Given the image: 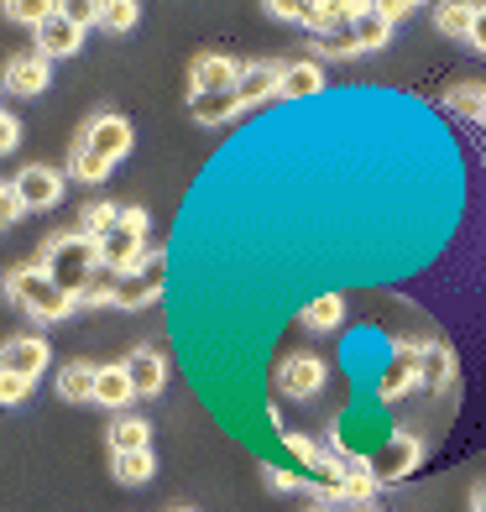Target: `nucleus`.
Here are the masks:
<instances>
[{
    "instance_id": "37998d69",
    "label": "nucleus",
    "mask_w": 486,
    "mask_h": 512,
    "mask_svg": "<svg viewBox=\"0 0 486 512\" xmlns=\"http://www.w3.org/2000/svg\"><path fill=\"white\" fill-rule=\"evenodd\" d=\"M178 512H189V507H178Z\"/></svg>"
},
{
    "instance_id": "c03bdc74",
    "label": "nucleus",
    "mask_w": 486,
    "mask_h": 512,
    "mask_svg": "<svg viewBox=\"0 0 486 512\" xmlns=\"http://www.w3.org/2000/svg\"><path fill=\"white\" fill-rule=\"evenodd\" d=\"M366 512H372V507H366Z\"/></svg>"
},
{
    "instance_id": "20e7f679",
    "label": "nucleus",
    "mask_w": 486,
    "mask_h": 512,
    "mask_svg": "<svg viewBox=\"0 0 486 512\" xmlns=\"http://www.w3.org/2000/svg\"><path fill=\"white\" fill-rule=\"evenodd\" d=\"M84 27H89V21L79 16V6H58L48 21H42V27H37V53L42 58H74L79 48H84Z\"/></svg>"
},
{
    "instance_id": "4c0bfd02",
    "label": "nucleus",
    "mask_w": 486,
    "mask_h": 512,
    "mask_svg": "<svg viewBox=\"0 0 486 512\" xmlns=\"http://www.w3.org/2000/svg\"><path fill=\"white\" fill-rule=\"evenodd\" d=\"M16 142H21V121L6 110V115H0V152H16Z\"/></svg>"
},
{
    "instance_id": "0eeeda50",
    "label": "nucleus",
    "mask_w": 486,
    "mask_h": 512,
    "mask_svg": "<svg viewBox=\"0 0 486 512\" xmlns=\"http://www.w3.org/2000/svg\"><path fill=\"white\" fill-rule=\"evenodd\" d=\"M241 68H246V63L225 58V53H199V58L189 63V100H194V95H236Z\"/></svg>"
},
{
    "instance_id": "393cba45",
    "label": "nucleus",
    "mask_w": 486,
    "mask_h": 512,
    "mask_svg": "<svg viewBox=\"0 0 486 512\" xmlns=\"http://www.w3.org/2000/svg\"><path fill=\"white\" fill-rule=\"evenodd\" d=\"M445 105H450L455 115H471V121H486V84L466 79V84L445 89Z\"/></svg>"
},
{
    "instance_id": "a878e982",
    "label": "nucleus",
    "mask_w": 486,
    "mask_h": 512,
    "mask_svg": "<svg viewBox=\"0 0 486 512\" xmlns=\"http://www.w3.org/2000/svg\"><path fill=\"white\" fill-rule=\"evenodd\" d=\"M68 178H79V183H105V178H110V162L95 157L84 142H74V152H68Z\"/></svg>"
},
{
    "instance_id": "2f4dec72",
    "label": "nucleus",
    "mask_w": 486,
    "mask_h": 512,
    "mask_svg": "<svg viewBox=\"0 0 486 512\" xmlns=\"http://www.w3.org/2000/svg\"><path fill=\"white\" fill-rule=\"evenodd\" d=\"M115 225H121V209H115V204H84V215H79V230H84V236L105 241Z\"/></svg>"
},
{
    "instance_id": "a19ab883",
    "label": "nucleus",
    "mask_w": 486,
    "mask_h": 512,
    "mask_svg": "<svg viewBox=\"0 0 486 512\" xmlns=\"http://www.w3.org/2000/svg\"><path fill=\"white\" fill-rule=\"evenodd\" d=\"M471 512H486V481L471 486Z\"/></svg>"
},
{
    "instance_id": "2eb2a0df",
    "label": "nucleus",
    "mask_w": 486,
    "mask_h": 512,
    "mask_svg": "<svg viewBox=\"0 0 486 512\" xmlns=\"http://www.w3.org/2000/svg\"><path fill=\"white\" fill-rule=\"evenodd\" d=\"M48 89V58L42 53H21L6 63V95H42Z\"/></svg>"
},
{
    "instance_id": "c9c22d12",
    "label": "nucleus",
    "mask_w": 486,
    "mask_h": 512,
    "mask_svg": "<svg viewBox=\"0 0 486 512\" xmlns=\"http://www.w3.org/2000/svg\"><path fill=\"white\" fill-rule=\"evenodd\" d=\"M21 215H27V204H21L16 183H6V189H0V225H16Z\"/></svg>"
},
{
    "instance_id": "473e14b6",
    "label": "nucleus",
    "mask_w": 486,
    "mask_h": 512,
    "mask_svg": "<svg viewBox=\"0 0 486 512\" xmlns=\"http://www.w3.org/2000/svg\"><path fill=\"white\" fill-rule=\"evenodd\" d=\"M53 11H58V0H6V16H11V21H27L32 32H37Z\"/></svg>"
},
{
    "instance_id": "7ed1b4c3",
    "label": "nucleus",
    "mask_w": 486,
    "mask_h": 512,
    "mask_svg": "<svg viewBox=\"0 0 486 512\" xmlns=\"http://www.w3.org/2000/svg\"><path fill=\"white\" fill-rule=\"evenodd\" d=\"M100 256H105V267L110 272H136L147 262V209L142 204H126L121 209V225L110 230V236L100 241Z\"/></svg>"
},
{
    "instance_id": "58836bf2",
    "label": "nucleus",
    "mask_w": 486,
    "mask_h": 512,
    "mask_svg": "<svg viewBox=\"0 0 486 512\" xmlns=\"http://www.w3.org/2000/svg\"><path fill=\"white\" fill-rule=\"evenodd\" d=\"M471 48H476V53H486V6L476 11V27H471Z\"/></svg>"
},
{
    "instance_id": "6e6552de",
    "label": "nucleus",
    "mask_w": 486,
    "mask_h": 512,
    "mask_svg": "<svg viewBox=\"0 0 486 512\" xmlns=\"http://www.w3.org/2000/svg\"><path fill=\"white\" fill-rule=\"evenodd\" d=\"M319 387H324V361L319 356L293 351L283 366H277V392H283V398L309 403V398H319Z\"/></svg>"
},
{
    "instance_id": "b1692460",
    "label": "nucleus",
    "mask_w": 486,
    "mask_h": 512,
    "mask_svg": "<svg viewBox=\"0 0 486 512\" xmlns=\"http://www.w3.org/2000/svg\"><path fill=\"white\" fill-rule=\"evenodd\" d=\"M387 37H392V21L382 16V6H366V11L356 16V42H361V53L387 48Z\"/></svg>"
},
{
    "instance_id": "f03ea898",
    "label": "nucleus",
    "mask_w": 486,
    "mask_h": 512,
    "mask_svg": "<svg viewBox=\"0 0 486 512\" xmlns=\"http://www.w3.org/2000/svg\"><path fill=\"white\" fill-rule=\"evenodd\" d=\"M6 293H11L27 314L48 319V324H53V319H68V314L79 309L74 298H68V293H63L37 262H32V267H11V272H6Z\"/></svg>"
},
{
    "instance_id": "5701e85b",
    "label": "nucleus",
    "mask_w": 486,
    "mask_h": 512,
    "mask_svg": "<svg viewBox=\"0 0 486 512\" xmlns=\"http://www.w3.org/2000/svg\"><path fill=\"white\" fill-rule=\"evenodd\" d=\"M476 11H481V6H466V0H450V6H434V27L445 32V37H466V42H471Z\"/></svg>"
},
{
    "instance_id": "ddd939ff",
    "label": "nucleus",
    "mask_w": 486,
    "mask_h": 512,
    "mask_svg": "<svg viewBox=\"0 0 486 512\" xmlns=\"http://www.w3.org/2000/svg\"><path fill=\"white\" fill-rule=\"evenodd\" d=\"M277 84H283V63H246L241 68V84H236V105L241 110H257V105L277 100Z\"/></svg>"
},
{
    "instance_id": "412c9836",
    "label": "nucleus",
    "mask_w": 486,
    "mask_h": 512,
    "mask_svg": "<svg viewBox=\"0 0 486 512\" xmlns=\"http://www.w3.org/2000/svg\"><path fill=\"white\" fill-rule=\"evenodd\" d=\"M152 471H157L152 450H126V455H110V476L121 481V486H142V481H152Z\"/></svg>"
},
{
    "instance_id": "9b49d317",
    "label": "nucleus",
    "mask_w": 486,
    "mask_h": 512,
    "mask_svg": "<svg viewBox=\"0 0 486 512\" xmlns=\"http://www.w3.org/2000/svg\"><path fill=\"white\" fill-rule=\"evenodd\" d=\"M419 439H413V434H403V439H387V445L372 455V460H366V465H372V476H377V486H398L408 471H413V465H419Z\"/></svg>"
},
{
    "instance_id": "a211bd4d",
    "label": "nucleus",
    "mask_w": 486,
    "mask_h": 512,
    "mask_svg": "<svg viewBox=\"0 0 486 512\" xmlns=\"http://www.w3.org/2000/svg\"><path fill=\"white\" fill-rule=\"evenodd\" d=\"M95 387H100V366L89 361H74L58 371V398L63 403H95Z\"/></svg>"
},
{
    "instance_id": "79ce46f5",
    "label": "nucleus",
    "mask_w": 486,
    "mask_h": 512,
    "mask_svg": "<svg viewBox=\"0 0 486 512\" xmlns=\"http://www.w3.org/2000/svg\"><path fill=\"white\" fill-rule=\"evenodd\" d=\"M309 512H324V507H309Z\"/></svg>"
},
{
    "instance_id": "6ab92c4d",
    "label": "nucleus",
    "mask_w": 486,
    "mask_h": 512,
    "mask_svg": "<svg viewBox=\"0 0 486 512\" xmlns=\"http://www.w3.org/2000/svg\"><path fill=\"white\" fill-rule=\"evenodd\" d=\"M126 450H152V424L136 418V413H126V418L110 424V455H126Z\"/></svg>"
},
{
    "instance_id": "4be33fe9",
    "label": "nucleus",
    "mask_w": 486,
    "mask_h": 512,
    "mask_svg": "<svg viewBox=\"0 0 486 512\" xmlns=\"http://www.w3.org/2000/svg\"><path fill=\"white\" fill-rule=\"evenodd\" d=\"M189 115L199 126H225V121H236V115H241V105H236V95H194Z\"/></svg>"
},
{
    "instance_id": "4468645a",
    "label": "nucleus",
    "mask_w": 486,
    "mask_h": 512,
    "mask_svg": "<svg viewBox=\"0 0 486 512\" xmlns=\"http://www.w3.org/2000/svg\"><path fill=\"white\" fill-rule=\"evenodd\" d=\"M131 371V387H136V398H157L162 382H168V361H162V351H152V345H142V351H131L121 361Z\"/></svg>"
},
{
    "instance_id": "aec40b11",
    "label": "nucleus",
    "mask_w": 486,
    "mask_h": 512,
    "mask_svg": "<svg viewBox=\"0 0 486 512\" xmlns=\"http://www.w3.org/2000/svg\"><path fill=\"white\" fill-rule=\"evenodd\" d=\"M95 403H100V408H126V403H136V387H131V371H126V366H100Z\"/></svg>"
},
{
    "instance_id": "c756f323",
    "label": "nucleus",
    "mask_w": 486,
    "mask_h": 512,
    "mask_svg": "<svg viewBox=\"0 0 486 512\" xmlns=\"http://www.w3.org/2000/svg\"><path fill=\"white\" fill-rule=\"evenodd\" d=\"M314 492H319L324 502H340V497H345V460L324 455V460L314 465Z\"/></svg>"
},
{
    "instance_id": "cd10ccee",
    "label": "nucleus",
    "mask_w": 486,
    "mask_h": 512,
    "mask_svg": "<svg viewBox=\"0 0 486 512\" xmlns=\"http://www.w3.org/2000/svg\"><path fill=\"white\" fill-rule=\"evenodd\" d=\"M351 53H361L356 27H335V32H319L314 37V63L319 58H351Z\"/></svg>"
},
{
    "instance_id": "e433bc0d",
    "label": "nucleus",
    "mask_w": 486,
    "mask_h": 512,
    "mask_svg": "<svg viewBox=\"0 0 486 512\" xmlns=\"http://www.w3.org/2000/svg\"><path fill=\"white\" fill-rule=\"evenodd\" d=\"M32 392V382H21V377H6V371H0V403H21Z\"/></svg>"
},
{
    "instance_id": "1a4fd4ad",
    "label": "nucleus",
    "mask_w": 486,
    "mask_h": 512,
    "mask_svg": "<svg viewBox=\"0 0 486 512\" xmlns=\"http://www.w3.org/2000/svg\"><path fill=\"white\" fill-rule=\"evenodd\" d=\"M11 183H16V194H21L27 209H53L63 199V189H68V178L58 168H48V162H27Z\"/></svg>"
},
{
    "instance_id": "7c9ffc66",
    "label": "nucleus",
    "mask_w": 486,
    "mask_h": 512,
    "mask_svg": "<svg viewBox=\"0 0 486 512\" xmlns=\"http://www.w3.org/2000/svg\"><path fill=\"white\" fill-rule=\"evenodd\" d=\"M419 356H424V387L439 392V387L450 382V351L439 340H429V345H419Z\"/></svg>"
},
{
    "instance_id": "39448f33",
    "label": "nucleus",
    "mask_w": 486,
    "mask_h": 512,
    "mask_svg": "<svg viewBox=\"0 0 486 512\" xmlns=\"http://www.w3.org/2000/svg\"><path fill=\"white\" fill-rule=\"evenodd\" d=\"M131 121H126V115H115V110H100V115H89V121H84V131H79V142L89 147V152H95V157H105L110 162V168H115V162H121L126 152H131Z\"/></svg>"
},
{
    "instance_id": "f3484780",
    "label": "nucleus",
    "mask_w": 486,
    "mask_h": 512,
    "mask_svg": "<svg viewBox=\"0 0 486 512\" xmlns=\"http://www.w3.org/2000/svg\"><path fill=\"white\" fill-rule=\"evenodd\" d=\"M79 16L95 21V27H105V32H131L136 16H142V6H136V0H95V6H79Z\"/></svg>"
},
{
    "instance_id": "72a5a7b5",
    "label": "nucleus",
    "mask_w": 486,
    "mask_h": 512,
    "mask_svg": "<svg viewBox=\"0 0 486 512\" xmlns=\"http://www.w3.org/2000/svg\"><path fill=\"white\" fill-rule=\"evenodd\" d=\"M115 288H121V272L100 267V277L89 283V293L79 298V304H84V309H105V304H115Z\"/></svg>"
},
{
    "instance_id": "f8f14e48",
    "label": "nucleus",
    "mask_w": 486,
    "mask_h": 512,
    "mask_svg": "<svg viewBox=\"0 0 486 512\" xmlns=\"http://www.w3.org/2000/svg\"><path fill=\"white\" fill-rule=\"evenodd\" d=\"M424 382V356H419V345H398V356H392L382 366V377H377V392L382 398H403L408 387H419Z\"/></svg>"
},
{
    "instance_id": "f704fd0d",
    "label": "nucleus",
    "mask_w": 486,
    "mask_h": 512,
    "mask_svg": "<svg viewBox=\"0 0 486 512\" xmlns=\"http://www.w3.org/2000/svg\"><path fill=\"white\" fill-rule=\"evenodd\" d=\"M283 445H288V450H293L298 460H309V465H319V460H324V450L314 445L309 434H298V429H288V434H283Z\"/></svg>"
},
{
    "instance_id": "c85d7f7f",
    "label": "nucleus",
    "mask_w": 486,
    "mask_h": 512,
    "mask_svg": "<svg viewBox=\"0 0 486 512\" xmlns=\"http://www.w3.org/2000/svg\"><path fill=\"white\" fill-rule=\"evenodd\" d=\"M377 497V476L366 460H345V502H372Z\"/></svg>"
},
{
    "instance_id": "ea45409f",
    "label": "nucleus",
    "mask_w": 486,
    "mask_h": 512,
    "mask_svg": "<svg viewBox=\"0 0 486 512\" xmlns=\"http://www.w3.org/2000/svg\"><path fill=\"white\" fill-rule=\"evenodd\" d=\"M382 16L387 21H403L408 16V0H382Z\"/></svg>"
},
{
    "instance_id": "dca6fc26",
    "label": "nucleus",
    "mask_w": 486,
    "mask_h": 512,
    "mask_svg": "<svg viewBox=\"0 0 486 512\" xmlns=\"http://www.w3.org/2000/svg\"><path fill=\"white\" fill-rule=\"evenodd\" d=\"M319 89H324V68H319L314 58H304V63H283V84H277V100L298 105V100H314Z\"/></svg>"
},
{
    "instance_id": "bb28decb",
    "label": "nucleus",
    "mask_w": 486,
    "mask_h": 512,
    "mask_svg": "<svg viewBox=\"0 0 486 512\" xmlns=\"http://www.w3.org/2000/svg\"><path fill=\"white\" fill-rule=\"evenodd\" d=\"M340 319H345V298H340V293H319L314 304L304 309L309 330H340Z\"/></svg>"
},
{
    "instance_id": "f257e3e1",
    "label": "nucleus",
    "mask_w": 486,
    "mask_h": 512,
    "mask_svg": "<svg viewBox=\"0 0 486 512\" xmlns=\"http://www.w3.org/2000/svg\"><path fill=\"white\" fill-rule=\"evenodd\" d=\"M37 267L53 277V283L74 298L89 293V283L100 277V267H105V256H100V241L95 236H84V230H63V236H53L48 246H42V256H37Z\"/></svg>"
},
{
    "instance_id": "423d86ee",
    "label": "nucleus",
    "mask_w": 486,
    "mask_h": 512,
    "mask_svg": "<svg viewBox=\"0 0 486 512\" xmlns=\"http://www.w3.org/2000/svg\"><path fill=\"white\" fill-rule=\"evenodd\" d=\"M168 283V256L152 251L136 272H121V288H115V309H147L152 298Z\"/></svg>"
},
{
    "instance_id": "9d476101",
    "label": "nucleus",
    "mask_w": 486,
    "mask_h": 512,
    "mask_svg": "<svg viewBox=\"0 0 486 512\" xmlns=\"http://www.w3.org/2000/svg\"><path fill=\"white\" fill-rule=\"evenodd\" d=\"M0 371H6V377H21V382H37L42 371H48V340L42 335H11L6 356H0Z\"/></svg>"
}]
</instances>
